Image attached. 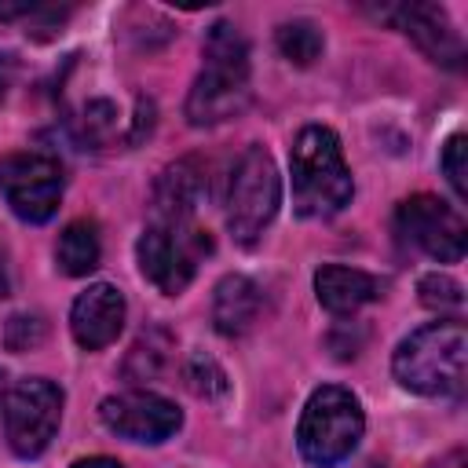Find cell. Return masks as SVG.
Wrapping results in <instances>:
<instances>
[{"mask_svg":"<svg viewBox=\"0 0 468 468\" xmlns=\"http://www.w3.org/2000/svg\"><path fill=\"white\" fill-rule=\"evenodd\" d=\"M205 66L186 95V121L194 128L223 124L249 106V44L230 22H216L205 37Z\"/></svg>","mask_w":468,"mask_h":468,"instance_id":"6da1fadb","label":"cell"},{"mask_svg":"<svg viewBox=\"0 0 468 468\" xmlns=\"http://www.w3.org/2000/svg\"><path fill=\"white\" fill-rule=\"evenodd\" d=\"M464 355L468 333L461 318L428 322L410 333L395 351V380L417 395H461L464 388Z\"/></svg>","mask_w":468,"mask_h":468,"instance_id":"7a4b0ae2","label":"cell"},{"mask_svg":"<svg viewBox=\"0 0 468 468\" xmlns=\"http://www.w3.org/2000/svg\"><path fill=\"white\" fill-rule=\"evenodd\" d=\"M289 168H292V205L303 219L336 216L351 201L355 190L351 172L344 165L340 139L329 128L307 124L292 143Z\"/></svg>","mask_w":468,"mask_h":468,"instance_id":"3957f363","label":"cell"},{"mask_svg":"<svg viewBox=\"0 0 468 468\" xmlns=\"http://www.w3.org/2000/svg\"><path fill=\"white\" fill-rule=\"evenodd\" d=\"M362 431H366V417L358 399L340 384H325L303 406L296 446L303 461H311L314 468H333L355 453Z\"/></svg>","mask_w":468,"mask_h":468,"instance_id":"277c9868","label":"cell"},{"mask_svg":"<svg viewBox=\"0 0 468 468\" xmlns=\"http://www.w3.org/2000/svg\"><path fill=\"white\" fill-rule=\"evenodd\" d=\"M212 252V238L208 230L194 227L190 219L183 223H172V219H154L139 245H135V256H139V271L150 285H157L165 296H176L183 292L194 274H197V263L201 256Z\"/></svg>","mask_w":468,"mask_h":468,"instance_id":"5b68a950","label":"cell"},{"mask_svg":"<svg viewBox=\"0 0 468 468\" xmlns=\"http://www.w3.org/2000/svg\"><path fill=\"white\" fill-rule=\"evenodd\" d=\"M282 205V179L263 146H249L227 186V227L241 245H252Z\"/></svg>","mask_w":468,"mask_h":468,"instance_id":"8992f818","label":"cell"},{"mask_svg":"<svg viewBox=\"0 0 468 468\" xmlns=\"http://www.w3.org/2000/svg\"><path fill=\"white\" fill-rule=\"evenodd\" d=\"M58 420H62V391L44 377L18 380L4 399V431H7V446L18 457H40L55 439Z\"/></svg>","mask_w":468,"mask_h":468,"instance_id":"52a82bcc","label":"cell"},{"mask_svg":"<svg viewBox=\"0 0 468 468\" xmlns=\"http://www.w3.org/2000/svg\"><path fill=\"white\" fill-rule=\"evenodd\" d=\"M0 190L11 212L26 223H44L55 216L62 197V165L51 154H4L0 157Z\"/></svg>","mask_w":468,"mask_h":468,"instance_id":"ba28073f","label":"cell"},{"mask_svg":"<svg viewBox=\"0 0 468 468\" xmlns=\"http://www.w3.org/2000/svg\"><path fill=\"white\" fill-rule=\"evenodd\" d=\"M399 230L410 245H417L439 263H457L468 245V227L461 212L431 194H417L399 205Z\"/></svg>","mask_w":468,"mask_h":468,"instance_id":"9c48e42d","label":"cell"},{"mask_svg":"<svg viewBox=\"0 0 468 468\" xmlns=\"http://www.w3.org/2000/svg\"><path fill=\"white\" fill-rule=\"evenodd\" d=\"M99 417L110 431H117L121 439H132V442H165L183 424V413L176 410V402H168L165 395H154V391L110 395V399H102Z\"/></svg>","mask_w":468,"mask_h":468,"instance_id":"30bf717a","label":"cell"},{"mask_svg":"<svg viewBox=\"0 0 468 468\" xmlns=\"http://www.w3.org/2000/svg\"><path fill=\"white\" fill-rule=\"evenodd\" d=\"M384 18H395V26L439 66H450L457 69L461 58H464V40L461 33L453 29L450 15L439 7V4H402V7H391V11H380Z\"/></svg>","mask_w":468,"mask_h":468,"instance_id":"8fae6325","label":"cell"},{"mask_svg":"<svg viewBox=\"0 0 468 468\" xmlns=\"http://www.w3.org/2000/svg\"><path fill=\"white\" fill-rule=\"evenodd\" d=\"M69 329H73V340L84 351H99V347L113 344L117 333L124 329V296H121V289L110 285V282L88 285L73 300Z\"/></svg>","mask_w":468,"mask_h":468,"instance_id":"7c38bea8","label":"cell"},{"mask_svg":"<svg viewBox=\"0 0 468 468\" xmlns=\"http://www.w3.org/2000/svg\"><path fill=\"white\" fill-rule=\"evenodd\" d=\"M314 292L318 303L333 314H355L358 307L373 303L380 296V282L358 267H344V263H325L314 274Z\"/></svg>","mask_w":468,"mask_h":468,"instance_id":"4fadbf2b","label":"cell"},{"mask_svg":"<svg viewBox=\"0 0 468 468\" xmlns=\"http://www.w3.org/2000/svg\"><path fill=\"white\" fill-rule=\"evenodd\" d=\"M201 168L197 161H176L161 172L157 186H154V219H172V223H183L194 216L197 201H201Z\"/></svg>","mask_w":468,"mask_h":468,"instance_id":"5bb4252c","label":"cell"},{"mask_svg":"<svg viewBox=\"0 0 468 468\" xmlns=\"http://www.w3.org/2000/svg\"><path fill=\"white\" fill-rule=\"evenodd\" d=\"M260 289L252 278L245 274H227L219 285H216V296H212V322L223 336H241L256 325L260 318Z\"/></svg>","mask_w":468,"mask_h":468,"instance_id":"9a60e30c","label":"cell"},{"mask_svg":"<svg viewBox=\"0 0 468 468\" xmlns=\"http://www.w3.org/2000/svg\"><path fill=\"white\" fill-rule=\"evenodd\" d=\"M99 256H102V245H99V230L95 223L88 219H77L69 223L62 234H58V245H55V263L62 274L69 278H84L99 267Z\"/></svg>","mask_w":468,"mask_h":468,"instance_id":"2e32d148","label":"cell"},{"mask_svg":"<svg viewBox=\"0 0 468 468\" xmlns=\"http://www.w3.org/2000/svg\"><path fill=\"white\" fill-rule=\"evenodd\" d=\"M172 347H176V340H172L161 325L146 329V333L132 344V351H128V358H124V377H128V380H157V377L168 369V362H172Z\"/></svg>","mask_w":468,"mask_h":468,"instance_id":"e0dca14e","label":"cell"},{"mask_svg":"<svg viewBox=\"0 0 468 468\" xmlns=\"http://www.w3.org/2000/svg\"><path fill=\"white\" fill-rule=\"evenodd\" d=\"M183 380H186V388H190L197 399H205V402H223V399L230 395V380H227L223 366H219L212 355H205V351H194V355L186 358Z\"/></svg>","mask_w":468,"mask_h":468,"instance_id":"ac0fdd59","label":"cell"},{"mask_svg":"<svg viewBox=\"0 0 468 468\" xmlns=\"http://www.w3.org/2000/svg\"><path fill=\"white\" fill-rule=\"evenodd\" d=\"M274 40H278V51H282L292 66H311V62L322 55V33H318V26L307 22V18L282 22Z\"/></svg>","mask_w":468,"mask_h":468,"instance_id":"d6986e66","label":"cell"},{"mask_svg":"<svg viewBox=\"0 0 468 468\" xmlns=\"http://www.w3.org/2000/svg\"><path fill=\"white\" fill-rule=\"evenodd\" d=\"M417 292H420V303L439 314H457L464 307V292L450 274H424L417 282Z\"/></svg>","mask_w":468,"mask_h":468,"instance_id":"ffe728a7","label":"cell"},{"mask_svg":"<svg viewBox=\"0 0 468 468\" xmlns=\"http://www.w3.org/2000/svg\"><path fill=\"white\" fill-rule=\"evenodd\" d=\"M117 117V110H113V102H106V99H99V102H88L84 106V117L77 121V128H80V139H88V143H106L110 135H113V121Z\"/></svg>","mask_w":468,"mask_h":468,"instance_id":"44dd1931","label":"cell"},{"mask_svg":"<svg viewBox=\"0 0 468 468\" xmlns=\"http://www.w3.org/2000/svg\"><path fill=\"white\" fill-rule=\"evenodd\" d=\"M442 172H446V183L453 186L457 197H468V143L464 135H453L442 150Z\"/></svg>","mask_w":468,"mask_h":468,"instance_id":"7402d4cb","label":"cell"},{"mask_svg":"<svg viewBox=\"0 0 468 468\" xmlns=\"http://www.w3.org/2000/svg\"><path fill=\"white\" fill-rule=\"evenodd\" d=\"M44 322L37 318V314H15L11 322H7V329H4V344L11 347V351H33L40 340H44Z\"/></svg>","mask_w":468,"mask_h":468,"instance_id":"603a6c76","label":"cell"},{"mask_svg":"<svg viewBox=\"0 0 468 468\" xmlns=\"http://www.w3.org/2000/svg\"><path fill=\"white\" fill-rule=\"evenodd\" d=\"M37 7H40V4H33V0H18V4H4V0H0V18H4V22H7V18H29Z\"/></svg>","mask_w":468,"mask_h":468,"instance_id":"cb8c5ba5","label":"cell"},{"mask_svg":"<svg viewBox=\"0 0 468 468\" xmlns=\"http://www.w3.org/2000/svg\"><path fill=\"white\" fill-rule=\"evenodd\" d=\"M11 80H15V55H0V99L7 95V88H11Z\"/></svg>","mask_w":468,"mask_h":468,"instance_id":"d4e9b609","label":"cell"},{"mask_svg":"<svg viewBox=\"0 0 468 468\" xmlns=\"http://www.w3.org/2000/svg\"><path fill=\"white\" fill-rule=\"evenodd\" d=\"M73 468H121V461H113V457H84Z\"/></svg>","mask_w":468,"mask_h":468,"instance_id":"484cf974","label":"cell"},{"mask_svg":"<svg viewBox=\"0 0 468 468\" xmlns=\"http://www.w3.org/2000/svg\"><path fill=\"white\" fill-rule=\"evenodd\" d=\"M431 468H464V450H450L442 461H435Z\"/></svg>","mask_w":468,"mask_h":468,"instance_id":"4316f807","label":"cell"},{"mask_svg":"<svg viewBox=\"0 0 468 468\" xmlns=\"http://www.w3.org/2000/svg\"><path fill=\"white\" fill-rule=\"evenodd\" d=\"M11 292V274H7V256L0 252V300Z\"/></svg>","mask_w":468,"mask_h":468,"instance_id":"83f0119b","label":"cell"},{"mask_svg":"<svg viewBox=\"0 0 468 468\" xmlns=\"http://www.w3.org/2000/svg\"><path fill=\"white\" fill-rule=\"evenodd\" d=\"M0 395H4V369H0Z\"/></svg>","mask_w":468,"mask_h":468,"instance_id":"f1b7e54d","label":"cell"}]
</instances>
